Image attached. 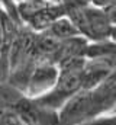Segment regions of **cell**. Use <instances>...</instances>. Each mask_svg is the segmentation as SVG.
Instances as JSON below:
<instances>
[{
	"mask_svg": "<svg viewBox=\"0 0 116 125\" xmlns=\"http://www.w3.org/2000/svg\"><path fill=\"white\" fill-rule=\"evenodd\" d=\"M64 7L65 15L86 38L99 42L112 36L113 25L105 9L88 3L87 0H64Z\"/></svg>",
	"mask_w": 116,
	"mask_h": 125,
	"instance_id": "6da1fadb",
	"label": "cell"
},
{
	"mask_svg": "<svg viewBox=\"0 0 116 125\" xmlns=\"http://www.w3.org/2000/svg\"><path fill=\"white\" fill-rule=\"evenodd\" d=\"M84 58L73 60L59 65V76L55 86L48 92L36 97L42 105L51 109H61L64 103L71 99L76 93L83 90V71H84Z\"/></svg>",
	"mask_w": 116,
	"mask_h": 125,
	"instance_id": "7a4b0ae2",
	"label": "cell"
},
{
	"mask_svg": "<svg viewBox=\"0 0 116 125\" xmlns=\"http://www.w3.org/2000/svg\"><path fill=\"white\" fill-rule=\"evenodd\" d=\"M97 111L94 108L90 89H83L68 99L58 112V125H81L94 119Z\"/></svg>",
	"mask_w": 116,
	"mask_h": 125,
	"instance_id": "3957f363",
	"label": "cell"
},
{
	"mask_svg": "<svg viewBox=\"0 0 116 125\" xmlns=\"http://www.w3.org/2000/svg\"><path fill=\"white\" fill-rule=\"evenodd\" d=\"M13 109L25 125H58V111L42 105L36 97H19Z\"/></svg>",
	"mask_w": 116,
	"mask_h": 125,
	"instance_id": "277c9868",
	"label": "cell"
},
{
	"mask_svg": "<svg viewBox=\"0 0 116 125\" xmlns=\"http://www.w3.org/2000/svg\"><path fill=\"white\" fill-rule=\"evenodd\" d=\"M20 15L25 21L36 28V29H47L51 26L52 22H55L58 18L65 15V7L62 6H51L44 4L36 0H29L20 4L19 7Z\"/></svg>",
	"mask_w": 116,
	"mask_h": 125,
	"instance_id": "5b68a950",
	"label": "cell"
},
{
	"mask_svg": "<svg viewBox=\"0 0 116 125\" xmlns=\"http://www.w3.org/2000/svg\"><path fill=\"white\" fill-rule=\"evenodd\" d=\"M59 76V65L51 61L36 62L30 77H29L28 86L25 93L29 97H39L42 94L48 93L57 83Z\"/></svg>",
	"mask_w": 116,
	"mask_h": 125,
	"instance_id": "8992f818",
	"label": "cell"
},
{
	"mask_svg": "<svg viewBox=\"0 0 116 125\" xmlns=\"http://www.w3.org/2000/svg\"><path fill=\"white\" fill-rule=\"evenodd\" d=\"M90 93H91L94 108L97 111V115L109 109H113L116 106V70L110 73L96 87L90 89Z\"/></svg>",
	"mask_w": 116,
	"mask_h": 125,
	"instance_id": "52a82bcc",
	"label": "cell"
},
{
	"mask_svg": "<svg viewBox=\"0 0 116 125\" xmlns=\"http://www.w3.org/2000/svg\"><path fill=\"white\" fill-rule=\"evenodd\" d=\"M87 50H88V44H87L86 38L80 35L62 39L59 44V50L57 52L55 61L58 65H61L64 62L73 61V60L84 58L87 57Z\"/></svg>",
	"mask_w": 116,
	"mask_h": 125,
	"instance_id": "ba28073f",
	"label": "cell"
},
{
	"mask_svg": "<svg viewBox=\"0 0 116 125\" xmlns=\"http://www.w3.org/2000/svg\"><path fill=\"white\" fill-rule=\"evenodd\" d=\"M48 31L51 32L55 38L58 39H67V38H71V36H76V35H81L80 31L77 29V26L73 23V21L67 16V18H58L55 22L51 23L49 28H47Z\"/></svg>",
	"mask_w": 116,
	"mask_h": 125,
	"instance_id": "9c48e42d",
	"label": "cell"
},
{
	"mask_svg": "<svg viewBox=\"0 0 116 125\" xmlns=\"http://www.w3.org/2000/svg\"><path fill=\"white\" fill-rule=\"evenodd\" d=\"M100 55H112L116 57V41H99L88 45L87 57H100Z\"/></svg>",
	"mask_w": 116,
	"mask_h": 125,
	"instance_id": "30bf717a",
	"label": "cell"
},
{
	"mask_svg": "<svg viewBox=\"0 0 116 125\" xmlns=\"http://www.w3.org/2000/svg\"><path fill=\"white\" fill-rule=\"evenodd\" d=\"M13 106L0 94V125H16Z\"/></svg>",
	"mask_w": 116,
	"mask_h": 125,
	"instance_id": "8fae6325",
	"label": "cell"
},
{
	"mask_svg": "<svg viewBox=\"0 0 116 125\" xmlns=\"http://www.w3.org/2000/svg\"><path fill=\"white\" fill-rule=\"evenodd\" d=\"M88 125H116V115L113 114L112 116H100L88 121Z\"/></svg>",
	"mask_w": 116,
	"mask_h": 125,
	"instance_id": "7c38bea8",
	"label": "cell"
},
{
	"mask_svg": "<svg viewBox=\"0 0 116 125\" xmlns=\"http://www.w3.org/2000/svg\"><path fill=\"white\" fill-rule=\"evenodd\" d=\"M87 1L97 6V7H102V9H106V7H109V6L116 3V0H87Z\"/></svg>",
	"mask_w": 116,
	"mask_h": 125,
	"instance_id": "4fadbf2b",
	"label": "cell"
},
{
	"mask_svg": "<svg viewBox=\"0 0 116 125\" xmlns=\"http://www.w3.org/2000/svg\"><path fill=\"white\" fill-rule=\"evenodd\" d=\"M105 10H106V13H107L109 21L112 22V25L116 26V3L115 4H112V6H109V7H106Z\"/></svg>",
	"mask_w": 116,
	"mask_h": 125,
	"instance_id": "5bb4252c",
	"label": "cell"
},
{
	"mask_svg": "<svg viewBox=\"0 0 116 125\" xmlns=\"http://www.w3.org/2000/svg\"><path fill=\"white\" fill-rule=\"evenodd\" d=\"M112 39L116 41V26H113V31H112Z\"/></svg>",
	"mask_w": 116,
	"mask_h": 125,
	"instance_id": "9a60e30c",
	"label": "cell"
},
{
	"mask_svg": "<svg viewBox=\"0 0 116 125\" xmlns=\"http://www.w3.org/2000/svg\"><path fill=\"white\" fill-rule=\"evenodd\" d=\"M113 114H115V115H116V106H115V108H113Z\"/></svg>",
	"mask_w": 116,
	"mask_h": 125,
	"instance_id": "2e32d148",
	"label": "cell"
},
{
	"mask_svg": "<svg viewBox=\"0 0 116 125\" xmlns=\"http://www.w3.org/2000/svg\"><path fill=\"white\" fill-rule=\"evenodd\" d=\"M81 125H88V122H86V124H81Z\"/></svg>",
	"mask_w": 116,
	"mask_h": 125,
	"instance_id": "e0dca14e",
	"label": "cell"
}]
</instances>
